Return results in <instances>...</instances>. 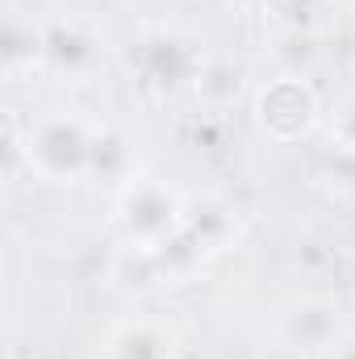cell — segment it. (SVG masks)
<instances>
[{"instance_id": "1", "label": "cell", "mask_w": 355, "mask_h": 359, "mask_svg": "<svg viewBox=\"0 0 355 359\" xmlns=\"http://www.w3.org/2000/svg\"><path fill=\"white\" fill-rule=\"evenodd\" d=\"M109 126L96 121L84 109H51L29 121L25 130V168L42 184H84L96 172V155L105 142Z\"/></svg>"}, {"instance_id": "2", "label": "cell", "mask_w": 355, "mask_h": 359, "mask_svg": "<svg viewBox=\"0 0 355 359\" xmlns=\"http://www.w3.org/2000/svg\"><path fill=\"white\" fill-rule=\"evenodd\" d=\"M192 196L163 176H134L117 192V230L134 255H159L188 230Z\"/></svg>"}, {"instance_id": "3", "label": "cell", "mask_w": 355, "mask_h": 359, "mask_svg": "<svg viewBox=\"0 0 355 359\" xmlns=\"http://www.w3.org/2000/svg\"><path fill=\"white\" fill-rule=\"evenodd\" d=\"M126 67L134 76V84L151 96H176L184 88H196V80L205 76V50L192 34L184 29H142L130 46H126Z\"/></svg>"}, {"instance_id": "4", "label": "cell", "mask_w": 355, "mask_h": 359, "mask_svg": "<svg viewBox=\"0 0 355 359\" xmlns=\"http://www.w3.org/2000/svg\"><path fill=\"white\" fill-rule=\"evenodd\" d=\"M251 117H255L264 138L280 142V147H293V142H305L309 134H318L322 96L301 76H272L251 96Z\"/></svg>"}, {"instance_id": "5", "label": "cell", "mask_w": 355, "mask_h": 359, "mask_svg": "<svg viewBox=\"0 0 355 359\" xmlns=\"http://www.w3.org/2000/svg\"><path fill=\"white\" fill-rule=\"evenodd\" d=\"M276 339L293 355H326L343 339V305L322 292L293 297L276 318Z\"/></svg>"}, {"instance_id": "6", "label": "cell", "mask_w": 355, "mask_h": 359, "mask_svg": "<svg viewBox=\"0 0 355 359\" xmlns=\"http://www.w3.org/2000/svg\"><path fill=\"white\" fill-rule=\"evenodd\" d=\"M46 38V76H59L63 84H92L105 67V38L88 21L55 17L42 25Z\"/></svg>"}, {"instance_id": "7", "label": "cell", "mask_w": 355, "mask_h": 359, "mask_svg": "<svg viewBox=\"0 0 355 359\" xmlns=\"http://www.w3.org/2000/svg\"><path fill=\"white\" fill-rule=\"evenodd\" d=\"M0 63H4V76L17 84L34 72H46V38H42V25H29L21 17H8L4 21V34H0Z\"/></svg>"}, {"instance_id": "8", "label": "cell", "mask_w": 355, "mask_h": 359, "mask_svg": "<svg viewBox=\"0 0 355 359\" xmlns=\"http://www.w3.org/2000/svg\"><path fill=\"white\" fill-rule=\"evenodd\" d=\"M176 339L159 322H121L105 339V359H172Z\"/></svg>"}, {"instance_id": "9", "label": "cell", "mask_w": 355, "mask_h": 359, "mask_svg": "<svg viewBox=\"0 0 355 359\" xmlns=\"http://www.w3.org/2000/svg\"><path fill=\"white\" fill-rule=\"evenodd\" d=\"M330 130H335V142L355 155V100H347V104L335 113V126H330Z\"/></svg>"}, {"instance_id": "10", "label": "cell", "mask_w": 355, "mask_h": 359, "mask_svg": "<svg viewBox=\"0 0 355 359\" xmlns=\"http://www.w3.org/2000/svg\"><path fill=\"white\" fill-rule=\"evenodd\" d=\"M322 359H355V334H343Z\"/></svg>"}]
</instances>
